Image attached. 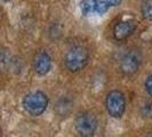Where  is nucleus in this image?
<instances>
[{
    "mask_svg": "<svg viewBox=\"0 0 152 137\" xmlns=\"http://www.w3.org/2000/svg\"><path fill=\"white\" fill-rule=\"evenodd\" d=\"M89 60V54L86 48L81 46H76L71 48L65 55V65L71 72H78L87 65Z\"/></svg>",
    "mask_w": 152,
    "mask_h": 137,
    "instance_id": "1",
    "label": "nucleus"
},
{
    "mask_svg": "<svg viewBox=\"0 0 152 137\" xmlns=\"http://www.w3.org/2000/svg\"><path fill=\"white\" fill-rule=\"evenodd\" d=\"M23 105L26 112H29L31 115H40L48 106V98L41 91H33L25 96Z\"/></svg>",
    "mask_w": 152,
    "mask_h": 137,
    "instance_id": "2",
    "label": "nucleus"
},
{
    "mask_svg": "<svg viewBox=\"0 0 152 137\" xmlns=\"http://www.w3.org/2000/svg\"><path fill=\"white\" fill-rule=\"evenodd\" d=\"M105 106L109 114L113 118H120L126 109V99L124 94L118 90L109 93L105 101Z\"/></svg>",
    "mask_w": 152,
    "mask_h": 137,
    "instance_id": "3",
    "label": "nucleus"
},
{
    "mask_svg": "<svg viewBox=\"0 0 152 137\" xmlns=\"http://www.w3.org/2000/svg\"><path fill=\"white\" fill-rule=\"evenodd\" d=\"M97 129V120L91 113L80 114L76 120V130L81 137H91Z\"/></svg>",
    "mask_w": 152,
    "mask_h": 137,
    "instance_id": "4",
    "label": "nucleus"
},
{
    "mask_svg": "<svg viewBox=\"0 0 152 137\" xmlns=\"http://www.w3.org/2000/svg\"><path fill=\"white\" fill-rule=\"evenodd\" d=\"M140 64H141V56H140V54L135 52V50H132V52L126 54L121 58L120 68L124 72V74L132 76L135 72H137V70L140 68Z\"/></svg>",
    "mask_w": 152,
    "mask_h": 137,
    "instance_id": "5",
    "label": "nucleus"
},
{
    "mask_svg": "<svg viewBox=\"0 0 152 137\" xmlns=\"http://www.w3.org/2000/svg\"><path fill=\"white\" fill-rule=\"evenodd\" d=\"M136 29V23L134 21H121V22L117 23L113 28V36L117 40H125L129 36L133 34V32Z\"/></svg>",
    "mask_w": 152,
    "mask_h": 137,
    "instance_id": "6",
    "label": "nucleus"
},
{
    "mask_svg": "<svg viewBox=\"0 0 152 137\" xmlns=\"http://www.w3.org/2000/svg\"><path fill=\"white\" fill-rule=\"evenodd\" d=\"M33 68L38 74H47L52 68V58L46 52H39L33 60Z\"/></svg>",
    "mask_w": 152,
    "mask_h": 137,
    "instance_id": "7",
    "label": "nucleus"
},
{
    "mask_svg": "<svg viewBox=\"0 0 152 137\" xmlns=\"http://www.w3.org/2000/svg\"><path fill=\"white\" fill-rule=\"evenodd\" d=\"M96 7H97L96 0H83L80 4L81 13L85 16H89L93 13H96Z\"/></svg>",
    "mask_w": 152,
    "mask_h": 137,
    "instance_id": "8",
    "label": "nucleus"
},
{
    "mask_svg": "<svg viewBox=\"0 0 152 137\" xmlns=\"http://www.w3.org/2000/svg\"><path fill=\"white\" fill-rule=\"evenodd\" d=\"M96 1H97L96 13L97 14H104L110 7L119 5L121 0H96Z\"/></svg>",
    "mask_w": 152,
    "mask_h": 137,
    "instance_id": "9",
    "label": "nucleus"
},
{
    "mask_svg": "<svg viewBox=\"0 0 152 137\" xmlns=\"http://www.w3.org/2000/svg\"><path fill=\"white\" fill-rule=\"evenodd\" d=\"M142 14L146 20H152V0H146L143 2Z\"/></svg>",
    "mask_w": 152,
    "mask_h": 137,
    "instance_id": "10",
    "label": "nucleus"
},
{
    "mask_svg": "<svg viewBox=\"0 0 152 137\" xmlns=\"http://www.w3.org/2000/svg\"><path fill=\"white\" fill-rule=\"evenodd\" d=\"M141 113L146 118H151L152 117V103L151 102H146L143 104V106L141 109Z\"/></svg>",
    "mask_w": 152,
    "mask_h": 137,
    "instance_id": "11",
    "label": "nucleus"
},
{
    "mask_svg": "<svg viewBox=\"0 0 152 137\" xmlns=\"http://www.w3.org/2000/svg\"><path fill=\"white\" fill-rule=\"evenodd\" d=\"M145 90L150 96H152V76L149 77L145 81Z\"/></svg>",
    "mask_w": 152,
    "mask_h": 137,
    "instance_id": "12",
    "label": "nucleus"
},
{
    "mask_svg": "<svg viewBox=\"0 0 152 137\" xmlns=\"http://www.w3.org/2000/svg\"><path fill=\"white\" fill-rule=\"evenodd\" d=\"M146 137H152V134H150V135H148Z\"/></svg>",
    "mask_w": 152,
    "mask_h": 137,
    "instance_id": "13",
    "label": "nucleus"
}]
</instances>
